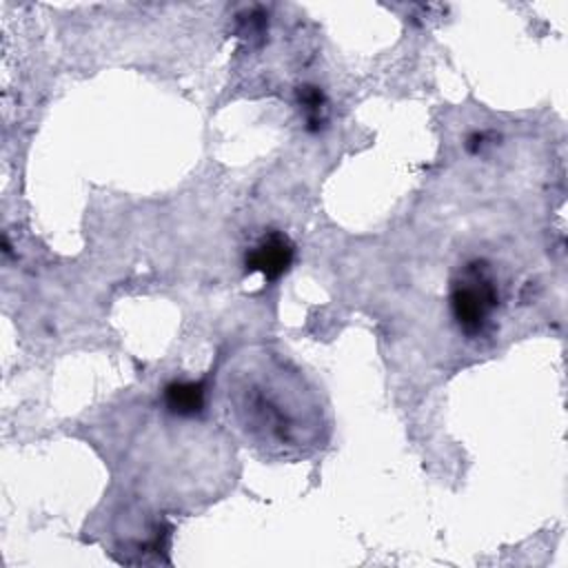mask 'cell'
Masks as SVG:
<instances>
[{
    "instance_id": "1",
    "label": "cell",
    "mask_w": 568,
    "mask_h": 568,
    "mask_svg": "<svg viewBox=\"0 0 568 568\" xmlns=\"http://www.w3.org/2000/svg\"><path fill=\"white\" fill-rule=\"evenodd\" d=\"M286 375L277 373L273 377L257 375L240 384L233 390L235 410L244 428L264 444L275 446H304L311 437V426L306 424L308 413L297 397L300 388L282 390Z\"/></svg>"
},
{
    "instance_id": "2",
    "label": "cell",
    "mask_w": 568,
    "mask_h": 568,
    "mask_svg": "<svg viewBox=\"0 0 568 568\" xmlns=\"http://www.w3.org/2000/svg\"><path fill=\"white\" fill-rule=\"evenodd\" d=\"M450 315L457 328L475 339L484 337L499 308V284L486 260L466 262L450 282Z\"/></svg>"
},
{
    "instance_id": "3",
    "label": "cell",
    "mask_w": 568,
    "mask_h": 568,
    "mask_svg": "<svg viewBox=\"0 0 568 568\" xmlns=\"http://www.w3.org/2000/svg\"><path fill=\"white\" fill-rule=\"evenodd\" d=\"M295 260V244L282 231H264L244 253L246 273H262L266 282H277Z\"/></svg>"
},
{
    "instance_id": "4",
    "label": "cell",
    "mask_w": 568,
    "mask_h": 568,
    "mask_svg": "<svg viewBox=\"0 0 568 568\" xmlns=\"http://www.w3.org/2000/svg\"><path fill=\"white\" fill-rule=\"evenodd\" d=\"M206 388L204 382L173 379L162 390V404L173 417H197L204 410Z\"/></svg>"
},
{
    "instance_id": "5",
    "label": "cell",
    "mask_w": 568,
    "mask_h": 568,
    "mask_svg": "<svg viewBox=\"0 0 568 568\" xmlns=\"http://www.w3.org/2000/svg\"><path fill=\"white\" fill-rule=\"evenodd\" d=\"M297 104L304 113L308 129L317 131L326 122V98L320 87H315V84L297 87Z\"/></svg>"
}]
</instances>
